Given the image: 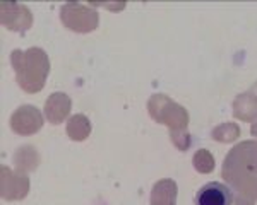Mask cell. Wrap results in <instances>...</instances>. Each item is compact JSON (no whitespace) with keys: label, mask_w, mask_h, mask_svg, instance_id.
Wrapping results in <instances>:
<instances>
[{"label":"cell","mask_w":257,"mask_h":205,"mask_svg":"<svg viewBox=\"0 0 257 205\" xmlns=\"http://www.w3.org/2000/svg\"><path fill=\"white\" fill-rule=\"evenodd\" d=\"M60 20L65 30L86 34L98 30L99 14L89 4L67 2L60 7Z\"/></svg>","instance_id":"obj_3"},{"label":"cell","mask_w":257,"mask_h":205,"mask_svg":"<svg viewBox=\"0 0 257 205\" xmlns=\"http://www.w3.org/2000/svg\"><path fill=\"white\" fill-rule=\"evenodd\" d=\"M30 178L28 174L11 170L9 166H0V196L6 202H19L30 194Z\"/></svg>","instance_id":"obj_6"},{"label":"cell","mask_w":257,"mask_h":205,"mask_svg":"<svg viewBox=\"0 0 257 205\" xmlns=\"http://www.w3.org/2000/svg\"><path fill=\"white\" fill-rule=\"evenodd\" d=\"M11 65L16 72L18 86L28 94L40 92L47 84L52 70L47 52L38 46H31L28 50H12Z\"/></svg>","instance_id":"obj_1"},{"label":"cell","mask_w":257,"mask_h":205,"mask_svg":"<svg viewBox=\"0 0 257 205\" xmlns=\"http://www.w3.org/2000/svg\"><path fill=\"white\" fill-rule=\"evenodd\" d=\"M252 91H254V92L257 91V82H255V84H254V88H252Z\"/></svg>","instance_id":"obj_20"},{"label":"cell","mask_w":257,"mask_h":205,"mask_svg":"<svg viewBox=\"0 0 257 205\" xmlns=\"http://www.w3.org/2000/svg\"><path fill=\"white\" fill-rule=\"evenodd\" d=\"M240 134H242V130H240L237 123L225 122L211 130V138L219 144H231L240 137Z\"/></svg>","instance_id":"obj_15"},{"label":"cell","mask_w":257,"mask_h":205,"mask_svg":"<svg viewBox=\"0 0 257 205\" xmlns=\"http://www.w3.org/2000/svg\"><path fill=\"white\" fill-rule=\"evenodd\" d=\"M91 7H105L110 10H122L125 7V4H89Z\"/></svg>","instance_id":"obj_18"},{"label":"cell","mask_w":257,"mask_h":205,"mask_svg":"<svg viewBox=\"0 0 257 205\" xmlns=\"http://www.w3.org/2000/svg\"><path fill=\"white\" fill-rule=\"evenodd\" d=\"M170 140H172V144L180 152H185V150H189V147L192 146V135H190L187 130L170 132Z\"/></svg>","instance_id":"obj_17"},{"label":"cell","mask_w":257,"mask_h":205,"mask_svg":"<svg viewBox=\"0 0 257 205\" xmlns=\"http://www.w3.org/2000/svg\"><path fill=\"white\" fill-rule=\"evenodd\" d=\"M91 130H93V125H91L89 118L82 113L72 114L65 125L67 137L74 142H84L91 135Z\"/></svg>","instance_id":"obj_14"},{"label":"cell","mask_w":257,"mask_h":205,"mask_svg":"<svg viewBox=\"0 0 257 205\" xmlns=\"http://www.w3.org/2000/svg\"><path fill=\"white\" fill-rule=\"evenodd\" d=\"M221 178L233 192V205H255L257 174L245 173V171L221 170Z\"/></svg>","instance_id":"obj_4"},{"label":"cell","mask_w":257,"mask_h":205,"mask_svg":"<svg viewBox=\"0 0 257 205\" xmlns=\"http://www.w3.org/2000/svg\"><path fill=\"white\" fill-rule=\"evenodd\" d=\"M148 113L156 123L168 126L170 132L187 130L190 122L187 110L167 94H153L148 101Z\"/></svg>","instance_id":"obj_2"},{"label":"cell","mask_w":257,"mask_h":205,"mask_svg":"<svg viewBox=\"0 0 257 205\" xmlns=\"http://www.w3.org/2000/svg\"><path fill=\"white\" fill-rule=\"evenodd\" d=\"M70 110H72V101L70 96L65 92H52L45 101L43 114L52 125H60L69 118Z\"/></svg>","instance_id":"obj_10"},{"label":"cell","mask_w":257,"mask_h":205,"mask_svg":"<svg viewBox=\"0 0 257 205\" xmlns=\"http://www.w3.org/2000/svg\"><path fill=\"white\" fill-rule=\"evenodd\" d=\"M196 205H233V192L225 183H206L204 186L199 188Z\"/></svg>","instance_id":"obj_9"},{"label":"cell","mask_w":257,"mask_h":205,"mask_svg":"<svg viewBox=\"0 0 257 205\" xmlns=\"http://www.w3.org/2000/svg\"><path fill=\"white\" fill-rule=\"evenodd\" d=\"M192 166L197 173L209 174V173H213L214 168H216V161H214V156L211 154V150L199 149L196 150V154H194V158H192Z\"/></svg>","instance_id":"obj_16"},{"label":"cell","mask_w":257,"mask_h":205,"mask_svg":"<svg viewBox=\"0 0 257 205\" xmlns=\"http://www.w3.org/2000/svg\"><path fill=\"white\" fill-rule=\"evenodd\" d=\"M221 170L257 174V140H243L231 147L230 152L225 156Z\"/></svg>","instance_id":"obj_5"},{"label":"cell","mask_w":257,"mask_h":205,"mask_svg":"<svg viewBox=\"0 0 257 205\" xmlns=\"http://www.w3.org/2000/svg\"><path fill=\"white\" fill-rule=\"evenodd\" d=\"M177 196H178V184L175 183V180L163 178L153 184L149 204L151 205H177Z\"/></svg>","instance_id":"obj_12"},{"label":"cell","mask_w":257,"mask_h":205,"mask_svg":"<svg viewBox=\"0 0 257 205\" xmlns=\"http://www.w3.org/2000/svg\"><path fill=\"white\" fill-rule=\"evenodd\" d=\"M250 134H252V137H255V138H257V122L252 123V126H250Z\"/></svg>","instance_id":"obj_19"},{"label":"cell","mask_w":257,"mask_h":205,"mask_svg":"<svg viewBox=\"0 0 257 205\" xmlns=\"http://www.w3.org/2000/svg\"><path fill=\"white\" fill-rule=\"evenodd\" d=\"M12 164H14L16 171L24 173V174L36 171L40 166V154H38V150H36V147L31 146V144L18 147L14 156H12Z\"/></svg>","instance_id":"obj_13"},{"label":"cell","mask_w":257,"mask_h":205,"mask_svg":"<svg viewBox=\"0 0 257 205\" xmlns=\"http://www.w3.org/2000/svg\"><path fill=\"white\" fill-rule=\"evenodd\" d=\"M0 22L14 32H26L33 26V12L28 6L19 2L0 4Z\"/></svg>","instance_id":"obj_8"},{"label":"cell","mask_w":257,"mask_h":205,"mask_svg":"<svg viewBox=\"0 0 257 205\" xmlns=\"http://www.w3.org/2000/svg\"><path fill=\"white\" fill-rule=\"evenodd\" d=\"M45 114L33 104H23L11 114L9 125L14 134L21 137H30V135L38 134L43 128Z\"/></svg>","instance_id":"obj_7"},{"label":"cell","mask_w":257,"mask_h":205,"mask_svg":"<svg viewBox=\"0 0 257 205\" xmlns=\"http://www.w3.org/2000/svg\"><path fill=\"white\" fill-rule=\"evenodd\" d=\"M231 112L237 120L243 123L257 122V94L254 91L240 92L231 102Z\"/></svg>","instance_id":"obj_11"}]
</instances>
